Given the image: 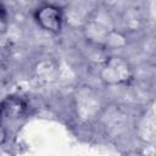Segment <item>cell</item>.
<instances>
[{
    "instance_id": "1",
    "label": "cell",
    "mask_w": 156,
    "mask_h": 156,
    "mask_svg": "<svg viewBox=\"0 0 156 156\" xmlns=\"http://www.w3.org/2000/svg\"><path fill=\"white\" fill-rule=\"evenodd\" d=\"M100 80L106 85H122L133 80L134 71L130 63L123 57L111 56L106 57L99 72Z\"/></svg>"
},
{
    "instance_id": "2",
    "label": "cell",
    "mask_w": 156,
    "mask_h": 156,
    "mask_svg": "<svg viewBox=\"0 0 156 156\" xmlns=\"http://www.w3.org/2000/svg\"><path fill=\"white\" fill-rule=\"evenodd\" d=\"M34 20L37 24L51 34H60L65 24V13L60 6L52 4H45L39 6L34 11Z\"/></svg>"
},
{
    "instance_id": "3",
    "label": "cell",
    "mask_w": 156,
    "mask_h": 156,
    "mask_svg": "<svg viewBox=\"0 0 156 156\" xmlns=\"http://www.w3.org/2000/svg\"><path fill=\"white\" fill-rule=\"evenodd\" d=\"M108 32H110V29L96 23L95 21H93L90 18L88 21H85V23L83 26V34H84L85 39L91 45H95L101 49H104Z\"/></svg>"
},
{
    "instance_id": "4",
    "label": "cell",
    "mask_w": 156,
    "mask_h": 156,
    "mask_svg": "<svg viewBox=\"0 0 156 156\" xmlns=\"http://www.w3.org/2000/svg\"><path fill=\"white\" fill-rule=\"evenodd\" d=\"M1 113H5L9 118H21L27 112V102L17 95H7L1 102Z\"/></svg>"
},
{
    "instance_id": "5",
    "label": "cell",
    "mask_w": 156,
    "mask_h": 156,
    "mask_svg": "<svg viewBox=\"0 0 156 156\" xmlns=\"http://www.w3.org/2000/svg\"><path fill=\"white\" fill-rule=\"evenodd\" d=\"M127 44H128L127 35L123 32L117 30L115 28V29L108 32V35H107L106 43L104 45V49H106V50H118V49L124 48Z\"/></svg>"
},
{
    "instance_id": "6",
    "label": "cell",
    "mask_w": 156,
    "mask_h": 156,
    "mask_svg": "<svg viewBox=\"0 0 156 156\" xmlns=\"http://www.w3.org/2000/svg\"><path fill=\"white\" fill-rule=\"evenodd\" d=\"M90 20H93V21H95L96 23H99V24H101V26L106 27V28H107V29H110V30H112V29H115V28H116L115 20L112 18L111 13H110L107 10H105V9L95 10V11L91 13Z\"/></svg>"
},
{
    "instance_id": "7",
    "label": "cell",
    "mask_w": 156,
    "mask_h": 156,
    "mask_svg": "<svg viewBox=\"0 0 156 156\" xmlns=\"http://www.w3.org/2000/svg\"><path fill=\"white\" fill-rule=\"evenodd\" d=\"M123 23H124V27L127 28V30H138L143 26V18L135 11L126 12Z\"/></svg>"
},
{
    "instance_id": "8",
    "label": "cell",
    "mask_w": 156,
    "mask_h": 156,
    "mask_svg": "<svg viewBox=\"0 0 156 156\" xmlns=\"http://www.w3.org/2000/svg\"><path fill=\"white\" fill-rule=\"evenodd\" d=\"M7 18H6V12L2 7V5L0 4V34L4 33L6 29H7Z\"/></svg>"
},
{
    "instance_id": "9",
    "label": "cell",
    "mask_w": 156,
    "mask_h": 156,
    "mask_svg": "<svg viewBox=\"0 0 156 156\" xmlns=\"http://www.w3.org/2000/svg\"><path fill=\"white\" fill-rule=\"evenodd\" d=\"M6 139H7V133H6V129L0 124V145H2V144H5V141H6Z\"/></svg>"
}]
</instances>
